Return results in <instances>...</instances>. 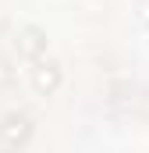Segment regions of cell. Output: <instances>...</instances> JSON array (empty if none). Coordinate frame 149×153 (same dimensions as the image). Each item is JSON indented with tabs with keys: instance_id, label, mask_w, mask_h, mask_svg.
Instances as JSON below:
<instances>
[{
	"instance_id": "1",
	"label": "cell",
	"mask_w": 149,
	"mask_h": 153,
	"mask_svg": "<svg viewBox=\"0 0 149 153\" xmlns=\"http://www.w3.org/2000/svg\"><path fill=\"white\" fill-rule=\"evenodd\" d=\"M32 135V117L21 114V111H11V114L0 117V146L4 150H21Z\"/></svg>"
},
{
	"instance_id": "2",
	"label": "cell",
	"mask_w": 149,
	"mask_h": 153,
	"mask_svg": "<svg viewBox=\"0 0 149 153\" xmlns=\"http://www.w3.org/2000/svg\"><path fill=\"white\" fill-rule=\"evenodd\" d=\"M18 53L29 61H43L46 57V32L39 25H21L18 29Z\"/></svg>"
},
{
	"instance_id": "3",
	"label": "cell",
	"mask_w": 149,
	"mask_h": 153,
	"mask_svg": "<svg viewBox=\"0 0 149 153\" xmlns=\"http://www.w3.org/2000/svg\"><path fill=\"white\" fill-rule=\"evenodd\" d=\"M32 85H36V93H43V96L57 93V85H60V64L50 61V57L36 61V68H32Z\"/></svg>"
}]
</instances>
